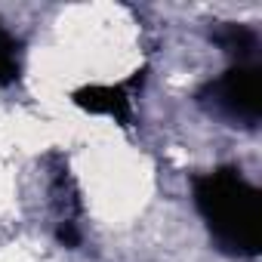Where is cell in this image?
<instances>
[{
    "instance_id": "obj_1",
    "label": "cell",
    "mask_w": 262,
    "mask_h": 262,
    "mask_svg": "<svg viewBox=\"0 0 262 262\" xmlns=\"http://www.w3.org/2000/svg\"><path fill=\"white\" fill-rule=\"evenodd\" d=\"M194 201L213 241L237 256L259 250V194L234 170H216L194 179Z\"/></svg>"
},
{
    "instance_id": "obj_2",
    "label": "cell",
    "mask_w": 262,
    "mask_h": 262,
    "mask_svg": "<svg viewBox=\"0 0 262 262\" xmlns=\"http://www.w3.org/2000/svg\"><path fill=\"white\" fill-rule=\"evenodd\" d=\"M204 102H210L219 114L253 126L259 120V111H262V93H259L256 65L237 62L231 71H225L219 80H213L207 86Z\"/></svg>"
},
{
    "instance_id": "obj_3",
    "label": "cell",
    "mask_w": 262,
    "mask_h": 262,
    "mask_svg": "<svg viewBox=\"0 0 262 262\" xmlns=\"http://www.w3.org/2000/svg\"><path fill=\"white\" fill-rule=\"evenodd\" d=\"M74 102L96 111V114H111L117 120H126L129 111H126V96L120 86H86L80 93H74Z\"/></svg>"
},
{
    "instance_id": "obj_4",
    "label": "cell",
    "mask_w": 262,
    "mask_h": 262,
    "mask_svg": "<svg viewBox=\"0 0 262 262\" xmlns=\"http://www.w3.org/2000/svg\"><path fill=\"white\" fill-rule=\"evenodd\" d=\"M216 40H219L228 53H234L241 62L256 50V34H253L250 28H244V25H225L222 31H216Z\"/></svg>"
},
{
    "instance_id": "obj_5",
    "label": "cell",
    "mask_w": 262,
    "mask_h": 262,
    "mask_svg": "<svg viewBox=\"0 0 262 262\" xmlns=\"http://www.w3.org/2000/svg\"><path fill=\"white\" fill-rule=\"evenodd\" d=\"M19 77V56H16V40L0 28V83H10Z\"/></svg>"
}]
</instances>
